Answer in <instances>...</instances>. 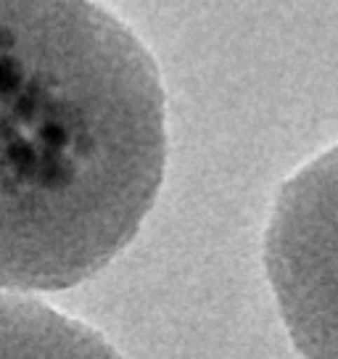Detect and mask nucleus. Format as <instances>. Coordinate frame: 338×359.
Masks as SVG:
<instances>
[{
    "label": "nucleus",
    "instance_id": "f257e3e1",
    "mask_svg": "<svg viewBox=\"0 0 338 359\" xmlns=\"http://www.w3.org/2000/svg\"><path fill=\"white\" fill-rule=\"evenodd\" d=\"M167 98L135 32L98 0H0V288L101 272L154 209Z\"/></svg>",
    "mask_w": 338,
    "mask_h": 359
},
{
    "label": "nucleus",
    "instance_id": "f03ea898",
    "mask_svg": "<svg viewBox=\"0 0 338 359\" xmlns=\"http://www.w3.org/2000/svg\"><path fill=\"white\" fill-rule=\"evenodd\" d=\"M272 296L304 359H338V143L278 191L264 230Z\"/></svg>",
    "mask_w": 338,
    "mask_h": 359
},
{
    "label": "nucleus",
    "instance_id": "7ed1b4c3",
    "mask_svg": "<svg viewBox=\"0 0 338 359\" xmlns=\"http://www.w3.org/2000/svg\"><path fill=\"white\" fill-rule=\"evenodd\" d=\"M0 359H122L93 327L34 299L0 293Z\"/></svg>",
    "mask_w": 338,
    "mask_h": 359
}]
</instances>
